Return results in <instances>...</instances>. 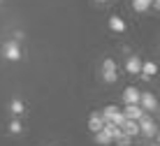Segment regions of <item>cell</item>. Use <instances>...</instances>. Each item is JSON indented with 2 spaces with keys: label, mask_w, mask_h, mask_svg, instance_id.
I'll return each mask as SVG.
<instances>
[{
  "label": "cell",
  "mask_w": 160,
  "mask_h": 146,
  "mask_svg": "<svg viewBox=\"0 0 160 146\" xmlns=\"http://www.w3.org/2000/svg\"><path fill=\"white\" fill-rule=\"evenodd\" d=\"M151 7V0H132V9L135 12H146Z\"/></svg>",
  "instance_id": "cell-13"
},
{
  "label": "cell",
  "mask_w": 160,
  "mask_h": 146,
  "mask_svg": "<svg viewBox=\"0 0 160 146\" xmlns=\"http://www.w3.org/2000/svg\"><path fill=\"white\" fill-rule=\"evenodd\" d=\"M123 102L125 104H137V102H139V91H137L135 86H128L123 91Z\"/></svg>",
  "instance_id": "cell-7"
},
{
  "label": "cell",
  "mask_w": 160,
  "mask_h": 146,
  "mask_svg": "<svg viewBox=\"0 0 160 146\" xmlns=\"http://www.w3.org/2000/svg\"><path fill=\"white\" fill-rule=\"evenodd\" d=\"M137 128H139V134H144V137H156V134H158L156 121H151V116H148L146 111L137 118Z\"/></svg>",
  "instance_id": "cell-1"
},
{
  "label": "cell",
  "mask_w": 160,
  "mask_h": 146,
  "mask_svg": "<svg viewBox=\"0 0 160 146\" xmlns=\"http://www.w3.org/2000/svg\"><path fill=\"white\" fill-rule=\"evenodd\" d=\"M102 130H104V132H107V134H109V137H112V142H114V139H116V137H118V134H121V128H118V125H114V123H109V121H104V125H102Z\"/></svg>",
  "instance_id": "cell-11"
},
{
  "label": "cell",
  "mask_w": 160,
  "mask_h": 146,
  "mask_svg": "<svg viewBox=\"0 0 160 146\" xmlns=\"http://www.w3.org/2000/svg\"><path fill=\"white\" fill-rule=\"evenodd\" d=\"M0 3H2V0H0Z\"/></svg>",
  "instance_id": "cell-19"
},
{
  "label": "cell",
  "mask_w": 160,
  "mask_h": 146,
  "mask_svg": "<svg viewBox=\"0 0 160 146\" xmlns=\"http://www.w3.org/2000/svg\"><path fill=\"white\" fill-rule=\"evenodd\" d=\"M139 67H142V60L137 58V56H130V58L125 60V70H128L130 74H139Z\"/></svg>",
  "instance_id": "cell-10"
},
{
  "label": "cell",
  "mask_w": 160,
  "mask_h": 146,
  "mask_svg": "<svg viewBox=\"0 0 160 146\" xmlns=\"http://www.w3.org/2000/svg\"><path fill=\"white\" fill-rule=\"evenodd\" d=\"M9 132H12V134H19V132H21V123H19V121H12V123H9Z\"/></svg>",
  "instance_id": "cell-17"
},
{
  "label": "cell",
  "mask_w": 160,
  "mask_h": 146,
  "mask_svg": "<svg viewBox=\"0 0 160 146\" xmlns=\"http://www.w3.org/2000/svg\"><path fill=\"white\" fill-rule=\"evenodd\" d=\"M9 111H12L14 116H21V114H23V102H21V100H12V104H9Z\"/></svg>",
  "instance_id": "cell-15"
},
{
  "label": "cell",
  "mask_w": 160,
  "mask_h": 146,
  "mask_svg": "<svg viewBox=\"0 0 160 146\" xmlns=\"http://www.w3.org/2000/svg\"><path fill=\"white\" fill-rule=\"evenodd\" d=\"M93 134H95V142H98V144H102V146H109V144H112V137H109V134L104 132V130L93 132Z\"/></svg>",
  "instance_id": "cell-14"
},
{
  "label": "cell",
  "mask_w": 160,
  "mask_h": 146,
  "mask_svg": "<svg viewBox=\"0 0 160 146\" xmlns=\"http://www.w3.org/2000/svg\"><path fill=\"white\" fill-rule=\"evenodd\" d=\"M121 132L123 134H128V137H137L139 134V128H137V121H130V118H125L123 121V125H121Z\"/></svg>",
  "instance_id": "cell-5"
},
{
  "label": "cell",
  "mask_w": 160,
  "mask_h": 146,
  "mask_svg": "<svg viewBox=\"0 0 160 146\" xmlns=\"http://www.w3.org/2000/svg\"><path fill=\"white\" fill-rule=\"evenodd\" d=\"M2 56H5L7 60H19V58H21V47H19V42H16V40L5 42V47H2Z\"/></svg>",
  "instance_id": "cell-3"
},
{
  "label": "cell",
  "mask_w": 160,
  "mask_h": 146,
  "mask_svg": "<svg viewBox=\"0 0 160 146\" xmlns=\"http://www.w3.org/2000/svg\"><path fill=\"white\" fill-rule=\"evenodd\" d=\"M98 3H102V5H104V3H107V0H98Z\"/></svg>",
  "instance_id": "cell-18"
},
{
  "label": "cell",
  "mask_w": 160,
  "mask_h": 146,
  "mask_svg": "<svg viewBox=\"0 0 160 146\" xmlns=\"http://www.w3.org/2000/svg\"><path fill=\"white\" fill-rule=\"evenodd\" d=\"M142 114H144V109H142L139 104H125V109H123V116L130 118V121H137Z\"/></svg>",
  "instance_id": "cell-6"
},
{
  "label": "cell",
  "mask_w": 160,
  "mask_h": 146,
  "mask_svg": "<svg viewBox=\"0 0 160 146\" xmlns=\"http://www.w3.org/2000/svg\"><path fill=\"white\" fill-rule=\"evenodd\" d=\"M114 142H116V144H121V146H128V144L132 142V139L128 137V134H123V132H121V134H118V137H116V139H114Z\"/></svg>",
  "instance_id": "cell-16"
},
{
  "label": "cell",
  "mask_w": 160,
  "mask_h": 146,
  "mask_svg": "<svg viewBox=\"0 0 160 146\" xmlns=\"http://www.w3.org/2000/svg\"><path fill=\"white\" fill-rule=\"evenodd\" d=\"M158 72V67H156V63H151V60H146V63H142V67H139V74L144 77V79H151L153 74Z\"/></svg>",
  "instance_id": "cell-8"
},
{
  "label": "cell",
  "mask_w": 160,
  "mask_h": 146,
  "mask_svg": "<svg viewBox=\"0 0 160 146\" xmlns=\"http://www.w3.org/2000/svg\"><path fill=\"white\" fill-rule=\"evenodd\" d=\"M116 63H114V58H104V63H102V79L107 81V83H114L116 81Z\"/></svg>",
  "instance_id": "cell-2"
},
{
  "label": "cell",
  "mask_w": 160,
  "mask_h": 146,
  "mask_svg": "<svg viewBox=\"0 0 160 146\" xmlns=\"http://www.w3.org/2000/svg\"><path fill=\"white\" fill-rule=\"evenodd\" d=\"M137 104L144 111H158V100H156L153 93H139V102Z\"/></svg>",
  "instance_id": "cell-4"
},
{
  "label": "cell",
  "mask_w": 160,
  "mask_h": 146,
  "mask_svg": "<svg viewBox=\"0 0 160 146\" xmlns=\"http://www.w3.org/2000/svg\"><path fill=\"white\" fill-rule=\"evenodd\" d=\"M109 28L116 30V33H123L125 30V21L121 19V16H112V19H109Z\"/></svg>",
  "instance_id": "cell-12"
},
{
  "label": "cell",
  "mask_w": 160,
  "mask_h": 146,
  "mask_svg": "<svg viewBox=\"0 0 160 146\" xmlns=\"http://www.w3.org/2000/svg\"><path fill=\"white\" fill-rule=\"evenodd\" d=\"M102 125H104V118L100 114H91V116H88V128H91L93 132H100Z\"/></svg>",
  "instance_id": "cell-9"
}]
</instances>
